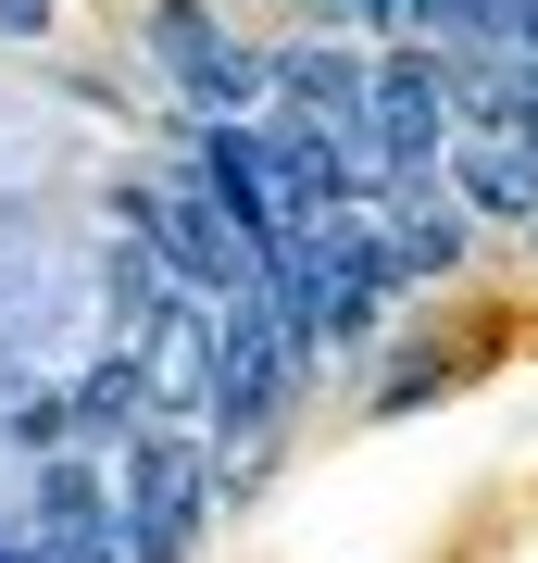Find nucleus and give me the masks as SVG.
Returning a JSON list of instances; mask_svg holds the SVG:
<instances>
[{"instance_id": "obj_3", "label": "nucleus", "mask_w": 538, "mask_h": 563, "mask_svg": "<svg viewBox=\"0 0 538 563\" xmlns=\"http://www.w3.org/2000/svg\"><path fill=\"white\" fill-rule=\"evenodd\" d=\"M151 63L176 76V101H188V125H251L276 88H263V63L226 38L200 0H151Z\"/></svg>"}, {"instance_id": "obj_2", "label": "nucleus", "mask_w": 538, "mask_h": 563, "mask_svg": "<svg viewBox=\"0 0 538 563\" xmlns=\"http://www.w3.org/2000/svg\"><path fill=\"white\" fill-rule=\"evenodd\" d=\"M363 151H376V176H439L451 151V76L426 38H388L363 63Z\"/></svg>"}, {"instance_id": "obj_4", "label": "nucleus", "mask_w": 538, "mask_h": 563, "mask_svg": "<svg viewBox=\"0 0 538 563\" xmlns=\"http://www.w3.org/2000/svg\"><path fill=\"white\" fill-rule=\"evenodd\" d=\"M276 401H288V339H276V313H263V288L251 301H213V439H263L276 426Z\"/></svg>"}, {"instance_id": "obj_6", "label": "nucleus", "mask_w": 538, "mask_h": 563, "mask_svg": "<svg viewBox=\"0 0 538 563\" xmlns=\"http://www.w3.org/2000/svg\"><path fill=\"white\" fill-rule=\"evenodd\" d=\"M314 25H351V38H414V0H314Z\"/></svg>"}, {"instance_id": "obj_5", "label": "nucleus", "mask_w": 538, "mask_h": 563, "mask_svg": "<svg viewBox=\"0 0 538 563\" xmlns=\"http://www.w3.org/2000/svg\"><path fill=\"white\" fill-rule=\"evenodd\" d=\"M439 201H463L476 225H526V213H538V163H526L514 139L451 125V151H439Z\"/></svg>"}, {"instance_id": "obj_1", "label": "nucleus", "mask_w": 538, "mask_h": 563, "mask_svg": "<svg viewBox=\"0 0 538 563\" xmlns=\"http://www.w3.org/2000/svg\"><path fill=\"white\" fill-rule=\"evenodd\" d=\"M200 501H213V476H200V439H188V426H139V439H125L113 551H125V563H188Z\"/></svg>"}, {"instance_id": "obj_7", "label": "nucleus", "mask_w": 538, "mask_h": 563, "mask_svg": "<svg viewBox=\"0 0 538 563\" xmlns=\"http://www.w3.org/2000/svg\"><path fill=\"white\" fill-rule=\"evenodd\" d=\"M0 38H51V0H0Z\"/></svg>"}]
</instances>
